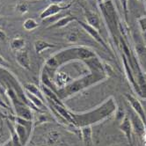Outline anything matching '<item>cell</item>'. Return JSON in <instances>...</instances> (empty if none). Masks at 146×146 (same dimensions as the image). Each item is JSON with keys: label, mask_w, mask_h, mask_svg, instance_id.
Returning a JSON list of instances; mask_svg holds the SVG:
<instances>
[{"label": "cell", "mask_w": 146, "mask_h": 146, "mask_svg": "<svg viewBox=\"0 0 146 146\" xmlns=\"http://www.w3.org/2000/svg\"><path fill=\"white\" fill-rule=\"evenodd\" d=\"M117 108L113 97H109L93 110L81 113L70 112V114L73 118V124L80 129L85 126H92L93 124L108 119L114 114Z\"/></svg>", "instance_id": "1"}, {"label": "cell", "mask_w": 146, "mask_h": 146, "mask_svg": "<svg viewBox=\"0 0 146 146\" xmlns=\"http://www.w3.org/2000/svg\"><path fill=\"white\" fill-rule=\"evenodd\" d=\"M78 21V23L79 24V26L84 29L86 32L95 41H97V42L99 43V44H100L104 48H106L107 50H109V47L108 46V44L106 43V41L103 40V38H102V36L100 35V31H98L97 29H95L94 27H91L90 25H88L87 23H86V22H84V21H82V20H79V19H78L77 20Z\"/></svg>", "instance_id": "2"}, {"label": "cell", "mask_w": 146, "mask_h": 146, "mask_svg": "<svg viewBox=\"0 0 146 146\" xmlns=\"http://www.w3.org/2000/svg\"><path fill=\"white\" fill-rule=\"evenodd\" d=\"M129 120L132 125L133 131L137 134L139 137H144L146 133V125L143 121V120L138 116V114L135 113L132 109L129 110Z\"/></svg>", "instance_id": "3"}, {"label": "cell", "mask_w": 146, "mask_h": 146, "mask_svg": "<svg viewBox=\"0 0 146 146\" xmlns=\"http://www.w3.org/2000/svg\"><path fill=\"white\" fill-rule=\"evenodd\" d=\"M124 97L126 98L128 102L130 104L131 109L137 114H138V116L143 120V121L146 125V114L140 100L137 97H135L132 94H129V93H124Z\"/></svg>", "instance_id": "4"}, {"label": "cell", "mask_w": 146, "mask_h": 146, "mask_svg": "<svg viewBox=\"0 0 146 146\" xmlns=\"http://www.w3.org/2000/svg\"><path fill=\"white\" fill-rule=\"evenodd\" d=\"M71 5H57V4H50L48 5L42 12L40 14V19H48L52 16H55L57 13H59L62 10H65L68 9Z\"/></svg>", "instance_id": "5"}, {"label": "cell", "mask_w": 146, "mask_h": 146, "mask_svg": "<svg viewBox=\"0 0 146 146\" xmlns=\"http://www.w3.org/2000/svg\"><path fill=\"white\" fill-rule=\"evenodd\" d=\"M15 58L17 62L25 70H30L31 69V61H30V56L27 49L25 48L21 50L16 52L15 54Z\"/></svg>", "instance_id": "6"}, {"label": "cell", "mask_w": 146, "mask_h": 146, "mask_svg": "<svg viewBox=\"0 0 146 146\" xmlns=\"http://www.w3.org/2000/svg\"><path fill=\"white\" fill-rule=\"evenodd\" d=\"M119 129L125 135V137H126V139H127L128 143H129V145L133 146V143H132V131H133V129H132V125H131L130 120H129L128 115L125 116L124 119L120 122Z\"/></svg>", "instance_id": "7"}, {"label": "cell", "mask_w": 146, "mask_h": 146, "mask_svg": "<svg viewBox=\"0 0 146 146\" xmlns=\"http://www.w3.org/2000/svg\"><path fill=\"white\" fill-rule=\"evenodd\" d=\"M84 13H85V17L86 19V23L90 25L91 27L97 29L98 31H100L101 22H100V19L99 15L96 13L92 12L90 10L86 9V8H84Z\"/></svg>", "instance_id": "8"}, {"label": "cell", "mask_w": 146, "mask_h": 146, "mask_svg": "<svg viewBox=\"0 0 146 146\" xmlns=\"http://www.w3.org/2000/svg\"><path fill=\"white\" fill-rule=\"evenodd\" d=\"M77 56H78V59L83 60L85 62L91 58L97 56L96 53L92 49H91L90 48H87V47H84V46L78 47Z\"/></svg>", "instance_id": "9"}, {"label": "cell", "mask_w": 146, "mask_h": 146, "mask_svg": "<svg viewBox=\"0 0 146 146\" xmlns=\"http://www.w3.org/2000/svg\"><path fill=\"white\" fill-rule=\"evenodd\" d=\"M61 133L56 129H52L46 133L45 135V143L47 146H53L60 143L61 141Z\"/></svg>", "instance_id": "10"}, {"label": "cell", "mask_w": 146, "mask_h": 146, "mask_svg": "<svg viewBox=\"0 0 146 146\" xmlns=\"http://www.w3.org/2000/svg\"><path fill=\"white\" fill-rule=\"evenodd\" d=\"M81 131V140L84 143L85 146H92V126H85L80 128Z\"/></svg>", "instance_id": "11"}, {"label": "cell", "mask_w": 146, "mask_h": 146, "mask_svg": "<svg viewBox=\"0 0 146 146\" xmlns=\"http://www.w3.org/2000/svg\"><path fill=\"white\" fill-rule=\"evenodd\" d=\"M78 20V18L75 17V16H72V15H67V16H64L61 19H59L58 20L52 24L51 26L48 27V28H62V27H66L68 24L73 22V21H77Z\"/></svg>", "instance_id": "12"}, {"label": "cell", "mask_w": 146, "mask_h": 146, "mask_svg": "<svg viewBox=\"0 0 146 146\" xmlns=\"http://www.w3.org/2000/svg\"><path fill=\"white\" fill-rule=\"evenodd\" d=\"M14 129L19 135V141L21 143V144L23 146H25L29 139V134L27 132V129L23 126L21 124H19V123H15L14 125Z\"/></svg>", "instance_id": "13"}, {"label": "cell", "mask_w": 146, "mask_h": 146, "mask_svg": "<svg viewBox=\"0 0 146 146\" xmlns=\"http://www.w3.org/2000/svg\"><path fill=\"white\" fill-rule=\"evenodd\" d=\"M56 45L53 43H49L48 41H45L43 40H36L34 43V48L36 54L40 55L42 53L43 51L48 49V48H55Z\"/></svg>", "instance_id": "14"}, {"label": "cell", "mask_w": 146, "mask_h": 146, "mask_svg": "<svg viewBox=\"0 0 146 146\" xmlns=\"http://www.w3.org/2000/svg\"><path fill=\"white\" fill-rule=\"evenodd\" d=\"M25 89H26V92H30L31 94H33V95L40 98L43 102H46V97L44 95V93L41 92L35 84H32V83H28V84H27L25 86Z\"/></svg>", "instance_id": "15"}, {"label": "cell", "mask_w": 146, "mask_h": 146, "mask_svg": "<svg viewBox=\"0 0 146 146\" xmlns=\"http://www.w3.org/2000/svg\"><path fill=\"white\" fill-rule=\"evenodd\" d=\"M26 46V40L25 39L21 38V37H16L14 39H13L10 42V47H11V49L13 52H18L19 50H21L23 48H25Z\"/></svg>", "instance_id": "16"}, {"label": "cell", "mask_w": 146, "mask_h": 146, "mask_svg": "<svg viewBox=\"0 0 146 146\" xmlns=\"http://www.w3.org/2000/svg\"><path fill=\"white\" fill-rule=\"evenodd\" d=\"M7 124H8V127H9L10 132H11V137H11V140H12V142H13V146H23V145L21 144V143H20V141H19V135H18V134H17V132H16V130H15V129H14V126H13V125H12L9 121L7 122Z\"/></svg>", "instance_id": "17"}, {"label": "cell", "mask_w": 146, "mask_h": 146, "mask_svg": "<svg viewBox=\"0 0 146 146\" xmlns=\"http://www.w3.org/2000/svg\"><path fill=\"white\" fill-rule=\"evenodd\" d=\"M23 27H24L25 30L30 32V31H33V30L38 28L39 27V23L36 21L35 19H34L32 18H29V19H27L24 21Z\"/></svg>", "instance_id": "18"}, {"label": "cell", "mask_w": 146, "mask_h": 146, "mask_svg": "<svg viewBox=\"0 0 146 146\" xmlns=\"http://www.w3.org/2000/svg\"><path fill=\"white\" fill-rule=\"evenodd\" d=\"M15 123H19V124L23 125V126L27 129L28 134H29V135L31 134V131H32V129H33V121L26 120V119H24V118L16 116V117H15Z\"/></svg>", "instance_id": "19"}, {"label": "cell", "mask_w": 146, "mask_h": 146, "mask_svg": "<svg viewBox=\"0 0 146 146\" xmlns=\"http://www.w3.org/2000/svg\"><path fill=\"white\" fill-rule=\"evenodd\" d=\"M68 76L64 72H58L55 77V81L56 85L60 87H64V85L67 84L68 82Z\"/></svg>", "instance_id": "20"}, {"label": "cell", "mask_w": 146, "mask_h": 146, "mask_svg": "<svg viewBox=\"0 0 146 146\" xmlns=\"http://www.w3.org/2000/svg\"><path fill=\"white\" fill-rule=\"evenodd\" d=\"M15 11L19 14H26L29 11V5L27 2H18L15 5Z\"/></svg>", "instance_id": "21"}, {"label": "cell", "mask_w": 146, "mask_h": 146, "mask_svg": "<svg viewBox=\"0 0 146 146\" xmlns=\"http://www.w3.org/2000/svg\"><path fill=\"white\" fill-rule=\"evenodd\" d=\"M121 4L122 12H123V16H124V20L125 24H129V0H119Z\"/></svg>", "instance_id": "22"}, {"label": "cell", "mask_w": 146, "mask_h": 146, "mask_svg": "<svg viewBox=\"0 0 146 146\" xmlns=\"http://www.w3.org/2000/svg\"><path fill=\"white\" fill-rule=\"evenodd\" d=\"M66 40L70 43H76L78 40V35L75 31H70L66 35Z\"/></svg>", "instance_id": "23"}, {"label": "cell", "mask_w": 146, "mask_h": 146, "mask_svg": "<svg viewBox=\"0 0 146 146\" xmlns=\"http://www.w3.org/2000/svg\"><path fill=\"white\" fill-rule=\"evenodd\" d=\"M114 114H115V120L118 122H121L124 119V117L126 116V113H125L124 110L121 109V108H117V110L115 111Z\"/></svg>", "instance_id": "24"}, {"label": "cell", "mask_w": 146, "mask_h": 146, "mask_svg": "<svg viewBox=\"0 0 146 146\" xmlns=\"http://www.w3.org/2000/svg\"><path fill=\"white\" fill-rule=\"evenodd\" d=\"M138 24H139L140 29L143 32V34L145 33L146 32V16L142 17L138 19Z\"/></svg>", "instance_id": "25"}, {"label": "cell", "mask_w": 146, "mask_h": 146, "mask_svg": "<svg viewBox=\"0 0 146 146\" xmlns=\"http://www.w3.org/2000/svg\"><path fill=\"white\" fill-rule=\"evenodd\" d=\"M48 2L50 4H57V5H67V4H71L70 1L71 0H47Z\"/></svg>", "instance_id": "26"}, {"label": "cell", "mask_w": 146, "mask_h": 146, "mask_svg": "<svg viewBox=\"0 0 146 146\" xmlns=\"http://www.w3.org/2000/svg\"><path fill=\"white\" fill-rule=\"evenodd\" d=\"M10 64L4 58L0 56V67H9Z\"/></svg>", "instance_id": "27"}, {"label": "cell", "mask_w": 146, "mask_h": 146, "mask_svg": "<svg viewBox=\"0 0 146 146\" xmlns=\"http://www.w3.org/2000/svg\"><path fill=\"white\" fill-rule=\"evenodd\" d=\"M7 36L6 34L5 33V31L0 28V41H5Z\"/></svg>", "instance_id": "28"}, {"label": "cell", "mask_w": 146, "mask_h": 146, "mask_svg": "<svg viewBox=\"0 0 146 146\" xmlns=\"http://www.w3.org/2000/svg\"><path fill=\"white\" fill-rule=\"evenodd\" d=\"M6 23V19L4 16H0V28L4 27Z\"/></svg>", "instance_id": "29"}, {"label": "cell", "mask_w": 146, "mask_h": 146, "mask_svg": "<svg viewBox=\"0 0 146 146\" xmlns=\"http://www.w3.org/2000/svg\"><path fill=\"white\" fill-rule=\"evenodd\" d=\"M3 146H13V142H12V140L10 139V140H8Z\"/></svg>", "instance_id": "30"}, {"label": "cell", "mask_w": 146, "mask_h": 146, "mask_svg": "<svg viewBox=\"0 0 146 146\" xmlns=\"http://www.w3.org/2000/svg\"><path fill=\"white\" fill-rule=\"evenodd\" d=\"M96 1L98 2V4H100V3H102V0H96Z\"/></svg>", "instance_id": "31"}, {"label": "cell", "mask_w": 146, "mask_h": 146, "mask_svg": "<svg viewBox=\"0 0 146 146\" xmlns=\"http://www.w3.org/2000/svg\"><path fill=\"white\" fill-rule=\"evenodd\" d=\"M137 1H139L140 3H143V2L145 1V0H137Z\"/></svg>", "instance_id": "32"}, {"label": "cell", "mask_w": 146, "mask_h": 146, "mask_svg": "<svg viewBox=\"0 0 146 146\" xmlns=\"http://www.w3.org/2000/svg\"><path fill=\"white\" fill-rule=\"evenodd\" d=\"M110 146H121V145H119V144H112Z\"/></svg>", "instance_id": "33"}, {"label": "cell", "mask_w": 146, "mask_h": 146, "mask_svg": "<svg viewBox=\"0 0 146 146\" xmlns=\"http://www.w3.org/2000/svg\"><path fill=\"white\" fill-rule=\"evenodd\" d=\"M104 1H107V0H102V2H104Z\"/></svg>", "instance_id": "34"}, {"label": "cell", "mask_w": 146, "mask_h": 146, "mask_svg": "<svg viewBox=\"0 0 146 146\" xmlns=\"http://www.w3.org/2000/svg\"><path fill=\"white\" fill-rule=\"evenodd\" d=\"M32 146H35V145H32Z\"/></svg>", "instance_id": "35"}]
</instances>
